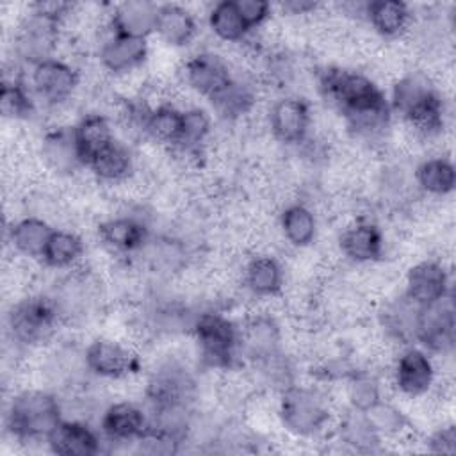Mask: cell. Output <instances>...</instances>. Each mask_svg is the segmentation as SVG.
Here are the masks:
<instances>
[{"mask_svg":"<svg viewBox=\"0 0 456 456\" xmlns=\"http://www.w3.org/2000/svg\"><path fill=\"white\" fill-rule=\"evenodd\" d=\"M207 23L212 34L224 43H242L251 32L239 12L235 0L216 2L208 9Z\"/></svg>","mask_w":456,"mask_h":456,"instance_id":"d590c367","label":"cell"},{"mask_svg":"<svg viewBox=\"0 0 456 456\" xmlns=\"http://www.w3.org/2000/svg\"><path fill=\"white\" fill-rule=\"evenodd\" d=\"M240 356L253 365L281 353V328L273 315L255 314L239 326Z\"/></svg>","mask_w":456,"mask_h":456,"instance_id":"ac0fdd59","label":"cell"},{"mask_svg":"<svg viewBox=\"0 0 456 456\" xmlns=\"http://www.w3.org/2000/svg\"><path fill=\"white\" fill-rule=\"evenodd\" d=\"M417 312L419 306L413 305L404 294L395 301H390L379 314L385 333L399 344L410 346L411 342H415Z\"/></svg>","mask_w":456,"mask_h":456,"instance_id":"836d02e7","label":"cell"},{"mask_svg":"<svg viewBox=\"0 0 456 456\" xmlns=\"http://www.w3.org/2000/svg\"><path fill=\"white\" fill-rule=\"evenodd\" d=\"M62 417V403L53 392L28 388L9 401L5 429L16 442H46Z\"/></svg>","mask_w":456,"mask_h":456,"instance_id":"277c9868","label":"cell"},{"mask_svg":"<svg viewBox=\"0 0 456 456\" xmlns=\"http://www.w3.org/2000/svg\"><path fill=\"white\" fill-rule=\"evenodd\" d=\"M280 7L289 14H308L317 9V4L312 0H289L281 2Z\"/></svg>","mask_w":456,"mask_h":456,"instance_id":"ee69618b","label":"cell"},{"mask_svg":"<svg viewBox=\"0 0 456 456\" xmlns=\"http://www.w3.org/2000/svg\"><path fill=\"white\" fill-rule=\"evenodd\" d=\"M365 413H367L374 431L379 435L381 440H385V438H399L410 428L406 415L399 408H395L394 404L387 403L385 399H381L378 404H374Z\"/></svg>","mask_w":456,"mask_h":456,"instance_id":"60d3db41","label":"cell"},{"mask_svg":"<svg viewBox=\"0 0 456 456\" xmlns=\"http://www.w3.org/2000/svg\"><path fill=\"white\" fill-rule=\"evenodd\" d=\"M155 34L162 43L173 48H183L198 34L196 16L180 4H159Z\"/></svg>","mask_w":456,"mask_h":456,"instance_id":"cb8c5ba5","label":"cell"},{"mask_svg":"<svg viewBox=\"0 0 456 456\" xmlns=\"http://www.w3.org/2000/svg\"><path fill=\"white\" fill-rule=\"evenodd\" d=\"M335 431L342 444L362 452H370L379 442H383L374 431L367 413L353 408H347V411L335 422Z\"/></svg>","mask_w":456,"mask_h":456,"instance_id":"e575fe53","label":"cell"},{"mask_svg":"<svg viewBox=\"0 0 456 456\" xmlns=\"http://www.w3.org/2000/svg\"><path fill=\"white\" fill-rule=\"evenodd\" d=\"M183 126V110L171 103H159L146 110L142 126L146 135L167 146H178Z\"/></svg>","mask_w":456,"mask_h":456,"instance_id":"1f68e13d","label":"cell"},{"mask_svg":"<svg viewBox=\"0 0 456 456\" xmlns=\"http://www.w3.org/2000/svg\"><path fill=\"white\" fill-rule=\"evenodd\" d=\"M242 283L255 297H274L285 283L283 265L273 255L251 256L244 265Z\"/></svg>","mask_w":456,"mask_h":456,"instance_id":"d4e9b609","label":"cell"},{"mask_svg":"<svg viewBox=\"0 0 456 456\" xmlns=\"http://www.w3.org/2000/svg\"><path fill=\"white\" fill-rule=\"evenodd\" d=\"M84 255H86V244L78 233L71 230L53 228L48 239V244L45 248V253L41 256V262L46 267H52L57 271H73L84 260Z\"/></svg>","mask_w":456,"mask_h":456,"instance_id":"83f0119b","label":"cell"},{"mask_svg":"<svg viewBox=\"0 0 456 456\" xmlns=\"http://www.w3.org/2000/svg\"><path fill=\"white\" fill-rule=\"evenodd\" d=\"M159 4L150 0H126L114 5L109 27L114 34L148 39L155 34Z\"/></svg>","mask_w":456,"mask_h":456,"instance_id":"603a6c76","label":"cell"},{"mask_svg":"<svg viewBox=\"0 0 456 456\" xmlns=\"http://www.w3.org/2000/svg\"><path fill=\"white\" fill-rule=\"evenodd\" d=\"M196 381L189 369L176 362H162L148 378L146 399L150 410L191 408L194 401Z\"/></svg>","mask_w":456,"mask_h":456,"instance_id":"ba28073f","label":"cell"},{"mask_svg":"<svg viewBox=\"0 0 456 456\" xmlns=\"http://www.w3.org/2000/svg\"><path fill=\"white\" fill-rule=\"evenodd\" d=\"M392 114H397L419 135L435 137L445 126L444 98L426 71H408L399 77L388 96Z\"/></svg>","mask_w":456,"mask_h":456,"instance_id":"7a4b0ae2","label":"cell"},{"mask_svg":"<svg viewBox=\"0 0 456 456\" xmlns=\"http://www.w3.org/2000/svg\"><path fill=\"white\" fill-rule=\"evenodd\" d=\"M212 132V118L205 109L191 107L183 110V126L178 142L182 151H198Z\"/></svg>","mask_w":456,"mask_h":456,"instance_id":"ab89813d","label":"cell"},{"mask_svg":"<svg viewBox=\"0 0 456 456\" xmlns=\"http://www.w3.org/2000/svg\"><path fill=\"white\" fill-rule=\"evenodd\" d=\"M87 372L103 379H126L142 372L141 354L128 344L96 337L84 347Z\"/></svg>","mask_w":456,"mask_h":456,"instance_id":"52a82bcc","label":"cell"},{"mask_svg":"<svg viewBox=\"0 0 456 456\" xmlns=\"http://www.w3.org/2000/svg\"><path fill=\"white\" fill-rule=\"evenodd\" d=\"M428 451L435 454H454L456 452V428L454 424L440 426L428 438Z\"/></svg>","mask_w":456,"mask_h":456,"instance_id":"7bdbcfd3","label":"cell"},{"mask_svg":"<svg viewBox=\"0 0 456 456\" xmlns=\"http://www.w3.org/2000/svg\"><path fill=\"white\" fill-rule=\"evenodd\" d=\"M98 237L109 249L130 255L148 246L150 228L135 216H114L98 224Z\"/></svg>","mask_w":456,"mask_h":456,"instance_id":"44dd1931","label":"cell"},{"mask_svg":"<svg viewBox=\"0 0 456 456\" xmlns=\"http://www.w3.org/2000/svg\"><path fill=\"white\" fill-rule=\"evenodd\" d=\"M417 187L429 196H449L456 187V169L449 157H428L413 171Z\"/></svg>","mask_w":456,"mask_h":456,"instance_id":"4dcf8cb0","label":"cell"},{"mask_svg":"<svg viewBox=\"0 0 456 456\" xmlns=\"http://www.w3.org/2000/svg\"><path fill=\"white\" fill-rule=\"evenodd\" d=\"M182 73L185 86L207 100H212L235 78L228 61L210 50L191 55L183 62Z\"/></svg>","mask_w":456,"mask_h":456,"instance_id":"7c38bea8","label":"cell"},{"mask_svg":"<svg viewBox=\"0 0 456 456\" xmlns=\"http://www.w3.org/2000/svg\"><path fill=\"white\" fill-rule=\"evenodd\" d=\"M413 305L426 306L452 294L451 274L438 260H420L404 276V292Z\"/></svg>","mask_w":456,"mask_h":456,"instance_id":"9a60e30c","label":"cell"},{"mask_svg":"<svg viewBox=\"0 0 456 456\" xmlns=\"http://www.w3.org/2000/svg\"><path fill=\"white\" fill-rule=\"evenodd\" d=\"M73 128L84 167L93 159V155H96L100 150H103L116 139L110 119L100 112L84 114L78 119V123L73 125Z\"/></svg>","mask_w":456,"mask_h":456,"instance_id":"f546056e","label":"cell"},{"mask_svg":"<svg viewBox=\"0 0 456 456\" xmlns=\"http://www.w3.org/2000/svg\"><path fill=\"white\" fill-rule=\"evenodd\" d=\"M317 87L354 135L372 139L388 128L392 118L388 96L369 75L349 68L328 66L319 71Z\"/></svg>","mask_w":456,"mask_h":456,"instance_id":"6da1fadb","label":"cell"},{"mask_svg":"<svg viewBox=\"0 0 456 456\" xmlns=\"http://www.w3.org/2000/svg\"><path fill=\"white\" fill-rule=\"evenodd\" d=\"M0 112L9 119H28L36 112V100L20 80H4L0 87Z\"/></svg>","mask_w":456,"mask_h":456,"instance_id":"74e56055","label":"cell"},{"mask_svg":"<svg viewBox=\"0 0 456 456\" xmlns=\"http://www.w3.org/2000/svg\"><path fill=\"white\" fill-rule=\"evenodd\" d=\"M235 2L249 30L262 27L273 14V5L265 0H235Z\"/></svg>","mask_w":456,"mask_h":456,"instance_id":"b9f144b4","label":"cell"},{"mask_svg":"<svg viewBox=\"0 0 456 456\" xmlns=\"http://www.w3.org/2000/svg\"><path fill=\"white\" fill-rule=\"evenodd\" d=\"M338 248L354 264H372L381 260L385 253V235L376 223L360 219L340 233Z\"/></svg>","mask_w":456,"mask_h":456,"instance_id":"ffe728a7","label":"cell"},{"mask_svg":"<svg viewBox=\"0 0 456 456\" xmlns=\"http://www.w3.org/2000/svg\"><path fill=\"white\" fill-rule=\"evenodd\" d=\"M278 419L292 436L312 440L333 424L331 401L319 387L292 383L280 392Z\"/></svg>","mask_w":456,"mask_h":456,"instance_id":"3957f363","label":"cell"},{"mask_svg":"<svg viewBox=\"0 0 456 456\" xmlns=\"http://www.w3.org/2000/svg\"><path fill=\"white\" fill-rule=\"evenodd\" d=\"M52 232L53 226L46 219L37 216H25L11 224L9 242L16 253L41 260Z\"/></svg>","mask_w":456,"mask_h":456,"instance_id":"4316f807","label":"cell"},{"mask_svg":"<svg viewBox=\"0 0 456 456\" xmlns=\"http://www.w3.org/2000/svg\"><path fill=\"white\" fill-rule=\"evenodd\" d=\"M363 16L381 37H399L411 25V9L401 0H372L363 4Z\"/></svg>","mask_w":456,"mask_h":456,"instance_id":"484cf974","label":"cell"},{"mask_svg":"<svg viewBox=\"0 0 456 456\" xmlns=\"http://www.w3.org/2000/svg\"><path fill=\"white\" fill-rule=\"evenodd\" d=\"M61 25L62 23L45 18L30 9V14L21 23L14 41V50L20 59L34 66L45 59L53 57Z\"/></svg>","mask_w":456,"mask_h":456,"instance_id":"2e32d148","label":"cell"},{"mask_svg":"<svg viewBox=\"0 0 456 456\" xmlns=\"http://www.w3.org/2000/svg\"><path fill=\"white\" fill-rule=\"evenodd\" d=\"M41 157L48 169L57 175H71L84 167L73 126H55L41 139Z\"/></svg>","mask_w":456,"mask_h":456,"instance_id":"7402d4cb","label":"cell"},{"mask_svg":"<svg viewBox=\"0 0 456 456\" xmlns=\"http://www.w3.org/2000/svg\"><path fill=\"white\" fill-rule=\"evenodd\" d=\"M148 53V39L110 32L100 45L98 59L105 71L112 75H126L142 66Z\"/></svg>","mask_w":456,"mask_h":456,"instance_id":"d6986e66","label":"cell"},{"mask_svg":"<svg viewBox=\"0 0 456 456\" xmlns=\"http://www.w3.org/2000/svg\"><path fill=\"white\" fill-rule=\"evenodd\" d=\"M191 335L198 347L201 363L216 370H230L240 358L239 324L217 310L194 315Z\"/></svg>","mask_w":456,"mask_h":456,"instance_id":"5b68a950","label":"cell"},{"mask_svg":"<svg viewBox=\"0 0 456 456\" xmlns=\"http://www.w3.org/2000/svg\"><path fill=\"white\" fill-rule=\"evenodd\" d=\"M96 180L105 183H116L125 178L134 169V155L126 144L114 139L103 150H100L86 166Z\"/></svg>","mask_w":456,"mask_h":456,"instance_id":"f1b7e54d","label":"cell"},{"mask_svg":"<svg viewBox=\"0 0 456 456\" xmlns=\"http://www.w3.org/2000/svg\"><path fill=\"white\" fill-rule=\"evenodd\" d=\"M346 395H347L349 408L358 411H367L383 399V392L378 378H374L365 370H360V372L353 370L347 374Z\"/></svg>","mask_w":456,"mask_h":456,"instance_id":"f35d334b","label":"cell"},{"mask_svg":"<svg viewBox=\"0 0 456 456\" xmlns=\"http://www.w3.org/2000/svg\"><path fill=\"white\" fill-rule=\"evenodd\" d=\"M80 84V75L75 66L59 57L45 59L32 66L30 86L32 93L46 105H61L73 98Z\"/></svg>","mask_w":456,"mask_h":456,"instance_id":"30bf717a","label":"cell"},{"mask_svg":"<svg viewBox=\"0 0 456 456\" xmlns=\"http://www.w3.org/2000/svg\"><path fill=\"white\" fill-rule=\"evenodd\" d=\"M103 435L82 419H66L52 429L46 438L50 452L59 456H94L102 452Z\"/></svg>","mask_w":456,"mask_h":456,"instance_id":"e0dca14e","label":"cell"},{"mask_svg":"<svg viewBox=\"0 0 456 456\" xmlns=\"http://www.w3.org/2000/svg\"><path fill=\"white\" fill-rule=\"evenodd\" d=\"M208 102L223 119L235 121L253 110L256 103V93L251 84L235 77L219 94Z\"/></svg>","mask_w":456,"mask_h":456,"instance_id":"8d00e7d4","label":"cell"},{"mask_svg":"<svg viewBox=\"0 0 456 456\" xmlns=\"http://www.w3.org/2000/svg\"><path fill=\"white\" fill-rule=\"evenodd\" d=\"M312 126L310 103L301 96H281L269 109V128L283 144H301Z\"/></svg>","mask_w":456,"mask_h":456,"instance_id":"5bb4252c","label":"cell"},{"mask_svg":"<svg viewBox=\"0 0 456 456\" xmlns=\"http://www.w3.org/2000/svg\"><path fill=\"white\" fill-rule=\"evenodd\" d=\"M456 321H454V299L447 297L419 306L415 322V342L429 354H445L454 347Z\"/></svg>","mask_w":456,"mask_h":456,"instance_id":"9c48e42d","label":"cell"},{"mask_svg":"<svg viewBox=\"0 0 456 456\" xmlns=\"http://www.w3.org/2000/svg\"><path fill=\"white\" fill-rule=\"evenodd\" d=\"M280 230L294 248H306L317 237V217L305 203H290L280 214Z\"/></svg>","mask_w":456,"mask_h":456,"instance_id":"d6a6232c","label":"cell"},{"mask_svg":"<svg viewBox=\"0 0 456 456\" xmlns=\"http://www.w3.org/2000/svg\"><path fill=\"white\" fill-rule=\"evenodd\" d=\"M98 429L107 442L135 444L150 429V413L134 401H116L103 408Z\"/></svg>","mask_w":456,"mask_h":456,"instance_id":"4fadbf2b","label":"cell"},{"mask_svg":"<svg viewBox=\"0 0 456 456\" xmlns=\"http://www.w3.org/2000/svg\"><path fill=\"white\" fill-rule=\"evenodd\" d=\"M436 379V367L433 356L420 346H406L395 358L392 369V381L399 394L406 397L426 395Z\"/></svg>","mask_w":456,"mask_h":456,"instance_id":"8fae6325","label":"cell"},{"mask_svg":"<svg viewBox=\"0 0 456 456\" xmlns=\"http://www.w3.org/2000/svg\"><path fill=\"white\" fill-rule=\"evenodd\" d=\"M50 294H36L16 301L7 314V331L23 347H37L52 340L62 324Z\"/></svg>","mask_w":456,"mask_h":456,"instance_id":"8992f818","label":"cell"}]
</instances>
